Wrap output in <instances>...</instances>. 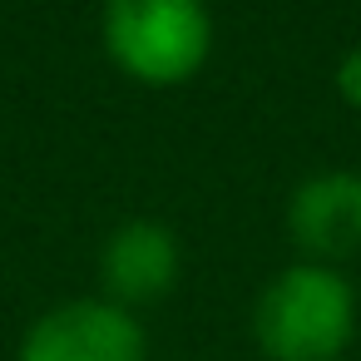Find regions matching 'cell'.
<instances>
[{"instance_id": "3957f363", "label": "cell", "mask_w": 361, "mask_h": 361, "mask_svg": "<svg viewBox=\"0 0 361 361\" xmlns=\"http://www.w3.org/2000/svg\"><path fill=\"white\" fill-rule=\"evenodd\" d=\"M20 361H149V336L129 307L70 297L25 326Z\"/></svg>"}, {"instance_id": "6da1fadb", "label": "cell", "mask_w": 361, "mask_h": 361, "mask_svg": "<svg viewBox=\"0 0 361 361\" xmlns=\"http://www.w3.org/2000/svg\"><path fill=\"white\" fill-rule=\"evenodd\" d=\"M252 336L267 361H336L356 336V292L341 272L297 262L262 287Z\"/></svg>"}, {"instance_id": "8992f818", "label": "cell", "mask_w": 361, "mask_h": 361, "mask_svg": "<svg viewBox=\"0 0 361 361\" xmlns=\"http://www.w3.org/2000/svg\"><path fill=\"white\" fill-rule=\"evenodd\" d=\"M336 94H341V104L361 109V45L341 55V65H336Z\"/></svg>"}, {"instance_id": "7a4b0ae2", "label": "cell", "mask_w": 361, "mask_h": 361, "mask_svg": "<svg viewBox=\"0 0 361 361\" xmlns=\"http://www.w3.org/2000/svg\"><path fill=\"white\" fill-rule=\"evenodd\" d=\"M104 55L149 90L188 85L213 50V16L203 0H104Z\"/></svg>"}, {"instance_id": "5b68a950", "label": "cell", "mask_w": 361, "mask_h": 361, "mask_svg": "<svg viewBox=\"0 0 361 361\" xmlns=\"http://www.w3.org/2000/svg\"><path fill=\"white\" fill-rule=\"evenodd\" d=\"M287 228H292V243L322 267L361 252V173L331 169V173L302 178L287 203Z\"/></svg>"}, {"instance_id": "277c9868", "label": "cell", "mask_w": 361, "mask_h": 361, "mask_svg": "<svg viewBox=\"0 0 361 361\" xmlns=\"http://www.w3.org/2000/svg\"><path fill=\"white\" fill-rule=\"evenodd\" d=\"M178 267H183L178 238L159 218H129L99 247V282H104V297L119 307L159 302L178 282Z\"/></svg>"}]
</instances>
